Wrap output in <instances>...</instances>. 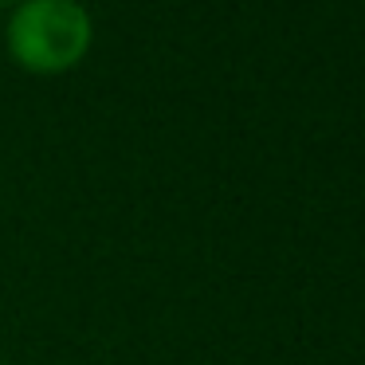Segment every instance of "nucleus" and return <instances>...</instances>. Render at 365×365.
Returning a JSON list of instances; mask_svg holds the SVG:
<instances>
[{
	"instance_id": "nucleus-1",
	"label": "nucleus",
	"mask_w": 365,
	"mask_h": 365,
	"mask_svg": "<svg viewBox=\"0 0 365 365\" xmlns=\"http://www.w3.org/2000/svg\"><path fill=\"white\" fill-rule=\"evenodd\" d=\"M9 51L32 75H63L91 51L95 24L79 0H20L9 16Z\"/></svg>"
},
{
	"instance_id": "nucleus-2",
	"label": "nucleus",
	"mask_w": 365,
	"mask_h": 365,
	"mask_svg": "<svg viewBox=\"0 0 365 365\" xmlns=\"http://www.w3.org/2000/svg\"><path fill=\"white\" fill-rule=\"evenodd\" d=\"M0 4H9V0H0Z\"/></svg>"
}]
</instances>
